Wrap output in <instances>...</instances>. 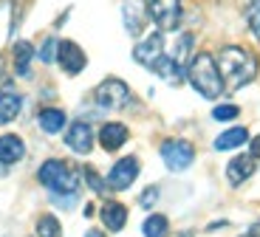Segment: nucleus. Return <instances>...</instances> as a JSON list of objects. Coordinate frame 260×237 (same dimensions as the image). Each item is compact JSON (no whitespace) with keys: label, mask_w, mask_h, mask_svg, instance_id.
<instances>
[{"label":"nucleus","mask_w":260,"mask_h":237,"mask_svg":"<svg viewBox=\"0 0 260 237\" xmlns=\"http://www.w3.org/2000/svg\"><path fill=\"white\" fill-rule=\"evenodd\" d=\"M57 51H59V40L57 37H46V43H43V48H40V62H46V65H51V62H57Z\"/></svg>","instance_id":"nucleus-24"},{"label":"nucleus","mask_w":260,"mask_h":237,"mask_svg":"<svg viewBox=\"0 0 260 237\" xmlns=\"http://www.w3.org/2000/svg\"><path fill=\"white\" fill-rule=\"evenodd\" d=\"M93 102H96L99 110H122L124 105L130 102V88L122 82V79L111 77V79H105V82L96 85Z\"/></svg>","instance_id":"nucleus-4"},{"label":"nucleus","mask_w":260,"mask_h":237,"mask_svg":"<svg viewBox=\"0 0 260 237\" xmlns=\"http://www.w3.org/2000/svg\"><path fill=\"white\" fill-rule=\"evenodd\" d=\"M65 147L77 155H88L93 150V127L88 122H74L65 130Z\"/></svg>","instance_id":"nucleus-11"},{"label":"nucleus","mask_w":260,"mask_h":237,"mask_svg":"<svg viewBox=\"0 0 260 237\" xmlns=\"http://www.w3.org/2000/svg\"><path fill=\"white\" fill-rule=\"evenodd\" d=\"M139 178V158L136 155H124V158H119L116 164L111 167V173H108V189H113V192H122V189H127V186H133V181Z\"/></svg>","instance_id":"nucleus-7"},{"label":"nucleus","mask_w":260,"mask_h":237,"mask_svg":"<svg viewBox=\"0 0 260 237\" xmlns=\"http://www.w3.org/2000/svg\"><path fill=\"white\" fill-rule=\"evenodd\" d=\"M142 234L144 237H167L170 234L167 215H158V212L147 215V218H144V223H142Z\"/></svg>","instance_id":"nucleus-21"},{"label":"nucleus","mask_w":260,"mask_h":237,"mask_svg":"<svg viewBox=\"0 0 260 237\" xmlns=\"http://www.w3.org/2000/svg\"><path fill=\"white\" fill-rule=\"evenodd\" d=\"M37 124H40L43 133L57 136V133H62V127L68 124V116H65V110H59V108H43L37 113Z\"/></svg>","instance_id":"nucleus-16"},{"label":"nucleus","mask_w":260,"mask_h":237,"mask_svg":"<svg viewBox=\"0 0 260 237\" xmlns=\"http://www.w3.org/2000/svg\"><path fill=\"white\" fill-rule=\"evenodd\" d=\"M37 237H62V223L57 215H43L37 220Z\"/></svg>","instance_id":"nucleus-23"},{"label":"nucleus","mask_w":260,"mask_h":237,"mask_svg":"<svg viewBox=\"0 0 260 237\" xmlns=\"http://www.w3.org/2000/svg\"><path fill=\"white\" fill-rule=\"evenodd\" d=\"M99 218H102L108 231H122L127 226V206L119 204V200H105L102 209H99Z\"/></svg>","instance_id":"nucleus-14"},{"label":"nucleus","mask_w":260,"mask_h":237,"mask_svg":"<svg viewBox=\"0 0 260 237\" xmlns=\"http://www.w3.org/2000/svg\"><path fill=\"white\" fill-rule=\"evenodd\" d=\"M85 237H108V234H105V231H99V229H91Z\"/></svg>","instance_id":"nucleus-32"},{"label":"nucleus","mask_w":260,"mask_h":237,"mask_svg":"<svg viewBox=\"0 0 260 237\" xmlns=\"http://www.w3.org/2000/svg\"><path fill=\"white\" fill-rule=\"evenodd\" d=\"M215 59H218V68H221L223 85L232 90L246 88L257 77V68H260L257 57L249 48H243V45H226V48H221V54Z\"/></svg>","instance_id":"nucleus-1"},{"label":"nucleus","mask_w":260,"mask_h":237,"mask_svg":"<svg viewBox=\"0 0 260 237\" xmlns=\"http://www.w3.org/2000/svg\"><path fill=\"white\" fill-rule=\"evenodd\" d=\"M14 71H17V77H28L31 74V59H34V48L28 40H20L14 43Z\"/></svg>","instance_id":"nucleus-20"},{"label":"nucleus","mask_w":260,"mask_h":237,"mask_svg":"<svg viewBox=\"0 0 260 237\" xmlns=\"http://www.w3.org/2000/svg\"><path fill=\"white\" fill-rule=\"evenodd\" d=\"M0 74H3V57H0Z\"/></svg>","instance_id":"nucleus-34"},{"label":"nucleus","mask_w":260,"mask_h":237,"mask_svg":"<svg viewBox=\"0 0 260 237\" xmlns=\"http://www.w3.org/2000/svg\"><path fill=\"white\" fill-rule=\"evenodd\" d=\"M153 74H158V77H161L164 82H170V85H178L181 79H187V68H181L170 54H164V57L158 59V65L153 68Z\"/></svg>","instance_id":"nucleus-19"},{"label":"nucleus","mask_w":260,"mask_h":237,"mask_svg":"<svg viewBox=\"0 0 260 237\" xmlns=\"http://www.w3.org/2000/svg\"><path fill=\"white\" fill-rule=\"evenodd\" d=\"M254 170H257V158H254L252 153L249 155H235V158L226 164V181L232 186H241L243 181H249L254 175Z\"/></svg>","instance_id":"nucleus-12"},{"label":"nucleus","mask_w":260,"mask_h":237,"mask_svg":"<svg viewBox=\"0 0 260 237\" xmlns=\"http://www.w3.org/2000/svg\"><path fill=\"white\" fill-rule=\"evenodd\" d=\"M57 62H59V68H62L68 77H77V74H82V71H85L88 57H85V51L74 43V40H59Z\"/></svg>","instance_id":"nucleus-10"},{"label":"nucleus","mask_w":260,"mask_h":237,"mask_svg":"<svg viewBox=\"0 0 260 237\" xmlns=\"http://www.w3.org/2000/svg\"><path fill=\"white\" fill-rule=\"evenodd\" d=\"M241 237H260V223H254V226H249L246 231H243Z\"/></svg>","instance_id":"nucleus-30"},{"label":"nucleus","mask_w":260,"mask_h":237,"mask_svg":"<svg viewBox=\"0 0 260 237\" xmlns=\"http://www.w3.org/2000/svg\"><path fill=\"white\" fill-rule=\"evenodd\" d=\"M158 153H161V161L167 164L170 173H184V170L192 167V161H195L192 144L184 141V139H167Z\"/></svg>","instance_id":"nucleus-5"},{"label":"nucleus","mask_w":260,"mask_h":237,"mask_svg":"<svg viewBox=\"0 0 260 237\" xmlns=\"http://www.w3.org/2000/svg\"><path fill=\"white\" fill-rule=\"evenodd\" d=\"M150 20L147 0H122V23L130 37H139Z\"/></svg>","instance_id":"nucleus-9"},{"label":"nucleus","mask_w":260,"mask_h":237,"mask_svg":"<svg viewBox=\"0 0 260 237\" xmlns=\"http://www.w3.org/2000/svg\"><path fill=\"white\" fill-rule=\"evenodd\" d=\"M26 155V144L23 139L14 133H3L0 136V167H12L17 161H23Z\"/></svg>","instance_id":"nucleus-13"},{"label":"nucleus","mask_w":260,"mask_h":237,"mask_svg":"<svg viewBox=\"0 0 260 237\" xmlns=\"http://www.w3.org/2000/svg\"><path fill=\"white\" fill-rule=\"evenodd\" d=\"M147 9L158 31H176L181 23V0H147Z\"/></svg>","instance_id":"nucleus-6"},{"label":"nucleus","mask_w":260,"mask_h":237,"mask_svg":"<svg viewBox=\"0 0 260 237\" xmlns=\"http://www.w3.org/2000/svg\"><path fill=\"white\" fill-rule=\"evenodd\" d=\"M192 43H195L192 34H181V37H178V43H176V48H173V54H170V57L176 59L181 68H187L189 59H192V57H189V51H192Z\"/></svg>","instance_id":"nucleus-22"},{"label":"nucleus","mask_w":260,"mask_h":237,"mask_svg":"<svg viewBox=\"0 0 260 237\" xmlns=\"http://www.w3.org/2000/svg\"><path fill=\"white\" fill-rule=\"evenodd\" d=\"M51 200L57 206H62V209H71V206L79 200V195H51Z\"/></svg>","instance_id":"nucleus-29"},{"label":"nucleus","mask_w":260,"mask_h":237,"mask_svg":"<svg viewBox=\"0 0 260 237\" xmlns=\"http://www.w3.org/2000/svg\"><path fill=\"white\" fill-rule=\"evenodd\" d=\"M187 79L204 99H218L223 93V77L218 68V59L207 51H198L187 65Z\"/></svg>","instance_id":"nucleus-2"},{"label":"nucleus","mask_w":260,"mask_h":237,"mask_svg":"<svg viewBox=\"0 0 260 237\" xmlns=\"http://www.w3.org/2000/svg\"><path fill=\"white\" fill-rule=\"evenodd\" d=\"M246 23L254 40H260V0H252V6L246 9Z\"/></svg>","instance_id":"nucleus-26"},{"label":"nucleus","mask_w":260,"mask_h":237,"mask_svg":"<svg viewBox=\"0 0 260 237\" xmlns=\"http://www.w3.org/2000/svg\"><path fill=\"white\" fill-rule=\"evenodd\" d=\"M161 57H164V34L161 31L147 34V37H144L142 43H136V48H133V59H136L139 65H144L147 71L156 68Z\"/></svg>","instance_id":"nucleus-8"},{"label":"nucleus","mask_w":260,"mask_h":237,"mask_svg":"<svg viewBox=\"0 0 260 237\" xmlns=\"http://www.w3.org/2000/svg\"><path fill=\"white\" fill-rule=\"evenodd\" d=\"M37 181L46 186L51 195H79L82 175H79L77 167L65 164L62 158H48V161H43V164H40Z\"/></svg>","instance_id":"nucleus-3"},{"label":"nucleus","mask_w":260,"mask_h":237,"mask_svg":"<svg viewBox=\"0 0 260 237\" xmlns=\"http://www.w3.org/2000/svg\"><path fill=\"white\" fill-rule=\"evenodd\" d=\"M158 195H161V189L158 186H147L142 195H139V206H144V209H150V206L158 200Z\"/></svg>","instance_id":"nucleus-28"},{"label":"nucleus","mask_w":260,"mask_h":237,"mask_svg":"<svg viewBox=\"0 0 260 237\" xmlns=\"http://www.w3.org/2000/svg\"><path fill=\"white\" fill-rule=\"evenodd\" d=\"M93 212H96V209H93V204H88V206H85V218H93Z\"/></svg>","instance_id":"nucleus-33"},{"label":"nucleus","mask_w":260,"mask_h":237,"mask_svg":"<svg viewBox=\"0 0 260 237\" xmlns=\"http://www.w3.org/2000/svg\"><path fill=\"white\" fill-rule=\"evenodd\" d=\"M20 110H23V99H20V93H14L12 88L0 90V124H12L14 119L20 116Z\"/></svg>","instance_id":"nucleus-18"},{"label":"nucleus","mask_w":260,"mask_h":237,"mask_svg":"<svg viewBox=\"0 0 260 237\" xmlns=\"http://www.w3.org/2000/svg\"><path fill=\"white\" fill-rule=\"evenodd\" d=\"M82 178L88 181V186H91V189H93L96 195H108V181H105V178H99V175H96V170L85 167V170H82Z\"/></svg>","instance_id":"nucleus-25"},{"label":"nucleus","mask_w":260,"mask_h":237,"mask_svg":"<svg viewBox=\"0 0 260 237\" xmlns=\"http://www.w3.org/2000/svg\"><path fill=\"white\" fill-rule=\"evenodd\" d=\"M127 139H130V130L124 127L122 122H108L99 130V144H102V150H108V153L119 150Z\"/></svg>","instance_id":"nucleus-15"},{"label":"nucleus","mask_w":260,"mask_h":237,"mask_svg":"<svg viewBox=\"0 0 260 237\" xmlns=\"http://www.w3.org/2000/svg\"><path fill=\"white\" fill-rule=\"evenodd\" d=\"M252 155L260 161V136H254V139H252Z\"/></svg>","instance_id":"nucleus-31"},{"label":"nucleus","mask_w":260,"mask_h":237,"mask_svg":"<svg viewBox=\"0 0 260 237\" xmlns=\"http://www.w3.org/2000/svg\"><path fill=\"white\" fill-rule=\"evenodd\" d=\"M246 141H249V130L238 124V127L223 130V133L218 136V139H215V144H212V147L218 150V153H226V150H238V147H243Z\"/></svg>","instance_id":"nucleus-17"},{"label":"nucleus","mask_w":260,"mask_h":237,"mask_svg":"<svg viewBox=\"0 0 260 237\" xmlns=\"http://www.w3.org/2000/svg\"><path fill=\"white\" fill-rule=\"evenodd\" d=\"M238 113H241L238 105H218V108H212L215 122H232V119H238Z\"/></svg>","instance_id":"nucleus-27"}]
</instances>
